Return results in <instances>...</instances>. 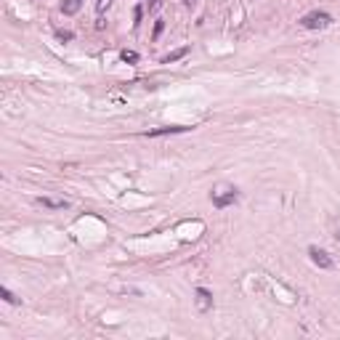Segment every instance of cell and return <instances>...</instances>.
Wrapping results in <instances>:
<instances>
[{
    "label": "cell",
    "instance_id": "12",
    "mask_svg": "<svg viewBox=\"0 0 340 340\" xmlns=\"http://www.w3.org/2000/svg\"><path fill=\"white\" fill-rule=\"evenodd\" d=\"M72 38H75V35L69 32V29H58V32H56V40H61V43H64V40H72Z\"/></svg>",
    "mask_w": 340,
    "mask_h": 340
},
{
    "label": "cell",
    "instance_id": "4",
    "mask_svg": "<svg viewBox=\"0 0 340 340\" xmlns=\"http://www.w3.org/2000/svg\"><path fill=\"white\" fill-rule=\"evenodd\" d=\"M194 295H197V308L199 311H210V308H213V292H210V290L197 287Z\"/></svg>",
    "mask_w": 340,
    "mask_h": 340
},
{
    "label": "cell",
    "instance_id": "1",
    "mask_svg": "<svg viewBox=\"0 0 340 340\" xmlns=\"http://www.w3.org/2000/svg\"><path fill=\"white\" fill-rule=\"evenodd\" d=\"M210 202H213V207H218V210L231 207V205L239 202V189L231 186V183H221V186H215V189L210 192Z\"/></svg>",
    "mask_w": 340,
    "mask_h": 340
},
{
    "label": "cell",
    "instance_id": "16",
    "mask_svg": "<svg viewBox=\"0 0 340 340\" xmlns=\"http://www.w3.org/2000/svg\"><path fill=\"white\" fill-rule=\"evenodd\" d=\"M183 3H186V6H192V3H194V0H183Z\"/></svg>",
    "mask_w": 340,
    "mask_h": 340
},
{
    "label": "cell",
    "instance_id": "3",
    "mask_svg": "<svg viewBox=\"0 0 340 340\" xmlns=\"http://www.w3.org/2000/svg\"><path fill=\"white\" fill-rule=\"evenodd\" d=\"M308 258H311V263L319 266V268H332L335 266L332 255L327 253V250H322V248H316V244H311V248H308Z\"/></svg>",
    "mask_w": 340,
    "mask_h": 340
},
{
    "label": "cell",
    "instance_id": "15",
    "mask_svg": "<svg viewBox=\"0 0 340 340\" xmlns=\"http://www.w3.org/2000/svg\"><path fill=\"white\" fill-rule=\"evenodd\" d=\"M146 3H149V11H151V14H154V11H160L162 0H146Z\"/></svg>",
    "mask_w": 340,
    "mask_h": 340
},
{
    "label": "cell",
    "instance_id": "2",
    "mask_svg": "<svg viewBox=\"0 0 340 340\" xmlns=\"http://www.w3.org/2000/svg\"><path fill=\"white\" fill-rule=\"evenodd\" d=\"M332 24V16L327 14V11H311L300 19V27L303 29H327Z\"/></svg>",
    "mask_w": 340,
    "mask_h": 340
},
{
    "label": "cell",
    "instance_id": "14",
    "mask_svg": "<svg viewBox=\"0 0 340 340\" xmlns=\"http://www.w3.org/2000/svg\"><path fill=\"white\" fill-rule=\"evenodd\" d=\"M141 16H144V8H141V6H136V14H133V19H136L133 24H136V27L141 24Z\"/></svg>",
    "mask_w": 340,
    "mask_h": 340
},
{
    "label": "cell",
    "instance_id": "9",
    "mask_svg": "<svg viewBox=\"0 0 340 340\" xmlns=\"http://www.w3.org/2000/svg\"><path fill=\"white\" fill-rule=\"evenodd\" d=\"M0 298H3L6 303H11V306H19V303H21V300H19V298H16L8 287H0Z\"/></svg>",
    "mask_w": 340,
    "mask_h": 340
},
{
    "label": "cell",
    "instance_id": "13",
    "mask_svg": "<svg viewBox=\"0 0 340 340\" xmlns=\"http://www.w3.org/2000/svg\"><path fill=\"white\" fill-rule=\"evenodd\" d=\"M162 29H165V21H162V19H160V21H157V24H154V35H151V38H154V40H157V38H160V35H162Z\"/></svg>",
    "mask_w": 340,
    "mask_h": 340
},
{
    "label": "cell",
    "instance_id": "7",
    "mask_svg": "<svg viewBox=\"0 0 340 340\" xmlns=\"http://www.w3.org/2000/svg\"><path fill=\"white\" fill-rule=\"evenodd\" d=\"M83 3H85V0H64V3H61V14L64 16H75L77 11L83 8Z\"/></svg>",
    "mask_w": 340,
    "mask_h": 340
},
{
    "label": "cell",
    "instance_id": "6",
    "mask_svg": "<svg viewBox=\"0 0 340 340\" xmlns=\"http://www.w3.org/2000/svg\"><path fill=\"white\" fill-rule=\"evenodd\" d=\"M38 205H40V207H48V210H67V207H69L67 199H51V197H40Z\"/></svg>",
    "mask_w": 340,
    "mask_h": 340
},
{
    "label": "cell",
    "instance_id": "8",
    "mask_svg": "<svg viewBox=\"0 0 340 340\" xmlns=\"http://www.w3.org/2000/svg\"><path fill=\"white\" fill-rule=\"evenodd\" d=\"M186 53H189V48H178V51H173L168 56H162V64H173V61H178V58H183Z\"/></svg>",
    "mask_w": 340,
    "mask_h": 340
},
{
    "label": "cell",
    "instance_id": "5",
    "mask_svg": "<svg viewBox=\"0 0 340 340\" xmlns=\"http://www.w3.org/2000/svg\"><path fill=\"white\" fill-rule=\"evenodd\" d=\"M189 131L186 125H165V128H154V131H146V138H157V136H173V133H183Z\"/></svg>",
    "mask_w": 340,
    "mask_h": 340
},
{
    "label": "cell",
    "instance_id": "10",
    "mask_svg": "<svg viewBox=\"0 0 340 340\" xmlns=\"http://www.w3.org/2000/svg\"><path fill=\"white\" fill-rule=\"evenodd\" d=\"M120 58H122V61H128V64H136V61H138V53H136V51H122Z\"/></svg>",
    "mask_w": 340,
    "mask_h": 340
},
{
    "label": "cell",
    "instance_id": "11",
    "mask_svg": "<svg viewBox=\"0 0 340 340\" xmlns=\"http://www.w3.org/2000/svg\"><path fill=\"white\" fill-rule=\"evenodd\" d=\"M109 6H112V0H99V3H96V14L104 16V14L109 11Z\"/></svg>",
    "mask_w": 340,
    "mask_h": 340
}]
</instances>
